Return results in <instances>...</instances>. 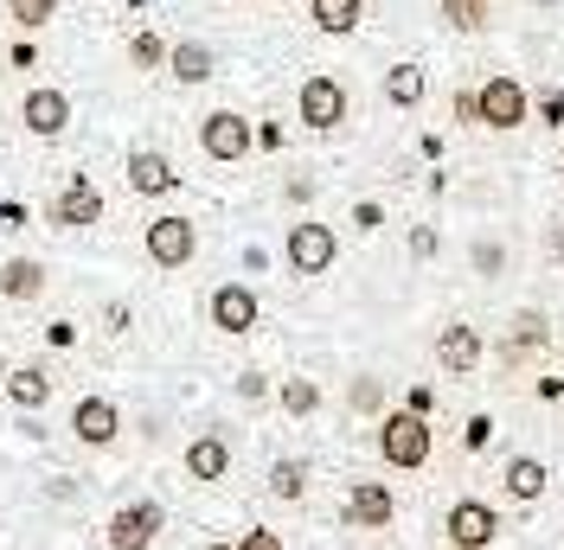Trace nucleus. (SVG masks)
Segmentation results:
<instances>
[{
  "instance_id": "f257e3e1",
  "label": "nucleus",
  "mask_w": 564,
  "mask_h": 550,
  "mask_svg": "<svg viewBox=\"0 0 564 550\" xmlns=\"http://www.w3.org/2000/svg\"><path fill=\"white\" fill-rule=\"evenodd\" d=\"M430 448H436V436H430V416H411V410L379 416V461H386V468H398V474H417V468H430Z\"/></svg>"
},
{
  "instance_id": "f03ea898",
  "label": "nucleus",
  "mask_w": 564,
  "mask_h": 550,
  "mask_svg": "<svg viewBox=\"0 0 564 550\" xmlns=\"http://www.w3.org/2000/svg\"><path fill=\"white\" fill-rule=\"evenodd\" d=\"M282 256H289V275H327L334 270V256H340V238H334V224H321V218H295L289 224V243H282Z\"/></svg>"
},
{
  "instance_id": "7ed1b4c3",
  "label": "nucleus",
  "mask_w": 564,
  "mask_h": 550,
  "mask_svg": "<svg viewBox=\"0 0 564 550\" xmlns=\"http://www.w3.org/2000/svg\"><path fill=\"white\" fill-rule=\"evenodd\" d=\"M295 116H302V129H315V135H334L340 122H347V84L340 77H302V90H295Z\"/></svg>"
},
{
  "instance_id": "20e7f679",
  "label": "nucleus",
  "mask_w": 564,
  "mask_h": 550,
  "mask_svg": "<svg viewBox=\"0 0 564 550\" xmlns=\"http://www.w3.org/2000/svg\"><path fill=\"white\" fill-rule=\"evenodd\" d=\"M141 250H148L154 270H186V263L199 256V224L180 218V211H167V218H154V224L141 231Z\"/></svg>"
},
{
  "instance_id": "39448f33",
  "label": "nucleus",
  "mask_w": 564,
  "mask_h": 550,
  "mask_svg": "<svg viewBox=\"0 0 564 550\" xmlns=\"http://www.w3.org/2000/svg\"><path fill=\"white\" fill-rule=\"evenodd\" d=\"M475 103H481V129H494V135L532 122V90L520 77H488V84L475 90Z\"/></svg>"
},
{
  "instance_id": "423d86ee",
  "label": "nucleus",
  "mask_w": 564,
  "mask_h": 550,
  "mask_svg": "<svg viewBox=\"0 0 564 550\" xmlns=\"http://www.w3.org/2000/svg\"><path fill=\"white\" fill-rule=\"evenodd\" d=\"M109 550H154V538L167 531V513H161V499H129V506H116L109 513Z\"/></svg>"
},
{
  "instance_id": "0eeeda50",
  "label": "nucleus",
  "mask_w": 564,
  "mask_h": 550,
  "mask_svg": "<svg viewBox=\"0 0 564 550\" xmlns=\"http://www.w3.org/2000/svg\"><path fill=\"white\" fill-rule=\"evenodd\" d=\"M199 147H206V161L231 167V161H245L250 147H257V129L238 109H212V116H199Z\"/></svg>"
},
{
  "instance_id": "6e6552de",
  "label": "nucleus",
  "mask_w": 564,
  "mask_h": 550,
  "mask_svg": "<svg viewBox=\"0 0 564 550\" xmlns=\"http://www.w3.org/2000/svg\"><path fill=\"white\" fill-rule=\"evenodd\" d=\"M45 218H52L58 231H90V224H104V193H97V179H90V173H70Z\"/></svg>"
},
{
  "instance_id": "1a4fd4ad",
  "label": "nucleus",
  "mask_w": 564,
  "mask_h": 550,
  "mask_svg": "<svg viewBox=\"0 0 564 550\" xmlns=\"http://www.w3.org/2000/svg\"><path fill=\"white\" fill-rule=\"evenodd\" d=\"M206 314H212V327H218V333L245 340V333H257V320H263V301H257V288H250V282H218Z\"/></svg>"
},
{
  "instance_id": "9d476101",
  "label": "nucleus",
  "mask_w": 564,
  "mask_h": 550,
  "mask_svg": "<svg viewBox=\"0 0 564 550\" xmlns=\"http://www.w3.org/2000/svg\"><path fill=\"white\" fill-rule=\"evenodd\" d=\"M340 518H347L352 531H391V518H398V493H391L386 481H352Z\"/></svg>"
},
{
  "instance_id": "9b49d317",
  "label": "nucleus",
  "mask_w": 564,
  "mask_h": 550,
  "mask_svg": "<svg viewBox=\"0 0 564 550\" xmlns=\"http://www.w3.org/2000/svg\"><path fill=\"white\" fill-rule=\"evenodd\" d=\"M20 122H26V135L58 141L70 129V97L58 90V84H33V90L20 97Z\"/></svg>"
},
{
  "instance_id": "f8f14e48",
  "label": "nucleus",
  "mask_w": 564,
  "mask_h": 550,
  "mask_svg": "<svg viewBox=\"0 0 564 550\" xmlns=\"http://www.w3.org/2000/svg\"><path fill=\"white\" fill-rule=\"evenodd\" d=\"M443 531H449L456 550H488L494 538H500V513H494L488 499H456L449 518H443Z\"/></svg>"
},
{
  "instance_id": "ddd939ff",
  "label": "nucleus",
  "mask_w": 564,
  "mask_h": 550,
  "mask_svg": "<svg viewBox=\"0 0 564 550\" xmlns=\"http://www.w3.org/2000/svg\"><path fill=\"white\" fill-rule=\"evenodd\" d=\"M70 436L84 448H109L122 436V410H116L109 397H77V404H70Z\"/></svg>"
},
{
  "instance_id": "4468645a",
  "label": "nucleus",
  "mask_w": 564,
  "mask_h": 550,
  "mask_svg": "<svg viewBox=\"0 0 564 550\" xmlns=\"http://www.w3.org/2000/svg\"><path fill=\"white\" fill-rule=\"evenodd\" d=\"M481 352H488V345H481V333H475L468 320H456V327L436 333V365H443L449 378H468V372L481 365Z\"/></svg>"
},
{
  "instance_id": "2eb2a0df",
  "label": "nucleus",
  "mask_w": 564,
  "mask_h": 550,
  "mask_svg": "<svg viewBox=\"0 0 564 550\" xmlns=\"http://www.w3.org/2000/svg\"><path fill=\"white\" fill-rule=\"evenodd\" d=\"M225 474H231V442H225L218 429H206V436H193V442H186V481L218 486Z\"/></svg>"
},
{
  "instance_id": "dca6fc26",
  "label": "nucleus",
  "mask_w": 564,
  "mask_h": 550,
  "mask_svg": "<svg viewBox=\"0 0 564 550\" xmlns=\"http://www.w3.org/2000/svg\"><path fill=\"white\" fill-rule=\"evenodd\" d=\"M129 186H135L141 199H161V193L180 186V173H174V161H167L161 147H135V154H129Z\"/></svg>"
},
{
  "instance_id": "f3484780",
  "label": "nucleus",
  "mask_w": 564,
  "mask_h": 550,
  "mask_svg": "<svg viewBox=\"0 0 564 550\" xmlns=\"http://www.w3.org/2000/svg\"><path fill=\"white\" fill-rule=\"evenodd\" d=\"M500 486H507V499H520V506H532V499H545V486H552V474H545V461H539V454H513V461L500 468Z\"/></svg>"
},
{
  "instance_id": "a211bd4d",
  "label": "nucleus",
  "mask_w": 564,
  "mask_h": 550,
  "mask_svg": "<svg viewBox=\"0 0 564 550\" xmlns=\"http://www.w3.org/2000/svg\"><path fill=\"white\" fill-rule=\"evenodd\" d=\"M545 340H552L545 314L527 308V314H513V327H507V340H500V359H507V365H520V359H532V352H539Z\"/></svg>"
},
{
  "instance_id": "6ab92c4d",
  "label": "nucleus",
  "mask_w": 564,
  "mask_h": 550,
  "mask_svg": "<svg viewBox=\"0 0 564 550\" xmlns=\"http://www.w3.org/2000/svg\"><path fill=\"white\" fill-rule=\"evenodd\" d=\"M0 295L7 301H39L45 295V263L39 256H7L0 263Z\"/></svg>"
},
{
  "instance_id": "aec40b11",
  "label": "nucleus",
  "mask_w": 564,
  "mask_h": 550,
  "mask_svg": "<svg viewBox=\"0 0 564 550\" xmlns=\"http://www.w3.org/2000/svg\"><path fill=\"white\" fill-rule=\"evenodd\" d=\"M212 70H218L212 45H199V38H180V45H167V77H174V84H206Z\"/></svg>"
},
{
  "instance_id": "412c9836",
  "label": "nucleus",
  "mask_w": 564,
  "mask_h": 550,
  "mask_svg": "<svg viewBox=\"0 0 564 550\" xmlns=\"http://www.w3.org/2000/svg\"><path fill=\"white\" fill-rule=\"evenodd\" d=\"M308 20H315V33L347 38V33H359V20H366V0H308Z\"/></svg>"
},
{
  "instance_id": "4be33fe9",
  "label": "nucleus",
  "mask_w": 564,
  "mask_h": 550,
  "mask_svg": "<svg viewBox=\"0 0 564 550\" xmlns=\"http://www.w3.org/2000/svg\"><path fill=\"white\" fill-rule=\"evenodd\" d=\"M7 397H13L20 410H45V397H52V378H45L39 365H7Z\"/></svg>"
},
{
  "instance_id": "5701e85b",
  "label": "nucleus",
  "mask_w": 564,
  "mask_h": 550,
  "mask_svg": "<svg viewBox=\"0 0 564 550\" xmlns=\"http://www.w3.org/2000/svg\"><path fill=\"white\" fill-rule=\"evenodd\" d=\"M423 97H430V77H423L417 65H391L386 70V103L391 109H417Z\"/></svg>"
},
{
  "instance_id": "b1692460",
  "label": "nucleus",
  "mask_w": 564,
  "mask_h": 550,
  "mask_svg": "<svg viewBox=\"0 0 564 550\" xmlns=\"http://www.w3.org/2000/svg\"><path fill=\"white\" fill-rule=\"evenodd\" d=\"M436 13H443V26H456V33H488L494 26V0H436Z\"/></svg>"
},
{
  "instance_id": "393cba45",
  "label": "nucleus",
  "mask_w": 564,
  "mask_h": 550,
  "mask_svg": "<svg viewBox=\"0 0 564 550\" xmlns=\"http://www.w3.org/2000/svg\"><path fill=\"white\" fill-rule=\"evenodd\" d=\"M276 404H282L289 416H315V410H321V384H315V378H282Z\"/></svg>"
},
{
  "instance_id": "a878e982",
  "label": "nucleus",
  "mask_w": 564,
  "mask_h": 550,
  "mask_svg": "<svg viewBox=\"0 0 564 550\" xmlns=\"http://www.w3.org/2000/svg\"><path fill=\"white\" fill-rule=\"evenodd\" d=\"M270 493L295 506V499L308 493V461H276V468H270Z\"/></svg>"
},
{
  "instance_id": "bb28decb",
  "label": "nucleus",
  "mask_w": 564,
  "mask_h": 550,
  "mask_svg": "<svg viewBox=\"0 0 564 550\" xmlns=\"http://www.w3.org/2000/svg\"><path fill=\"white\" fill-rule=\"evenodd\" d=\"M7 20L26 26V33H39L45 20H58V0H7Z\"/></svg>"
},
{
  "instance_id": "cd10ccee",
  "label": "nucleus",
  "mask_w": 564,
  "mask_h": 550,
  "mask_svg": "<svg viewBox=\"0 0 564 550\" xmlns=\"http://www.w3.org/2000/svg\"><path fill=\"white\" fill-rule=\"evenodd\" d=\"M129 65H135V70H161V65H167L161 33H135V38H129Z\"/></svg>"
},
{
  "instance_id": "c85d7f7f",
  "label": "nucleus",
  "mask_w": 564,
  "mask_h": 550,
  "mask_svg": "<svg viewBox=\"0 0 564 550\" xmlns=\"http://www.w3.org/2000/svg\"><path fill=\"white\" fill-rule=\"evenodd\" d=\"M347 404H352V410H366V416H379V410H386V384H379V378H352Z\"/></svg>"
},
{
  "instance_id": "c756f323",
  "label": "nucleus",
  "mask_w": 564,
  "mask_h": 550,
  "mask_svg": "<svg viewBox=\"0 0 564 550\" xmlns=\"http://www.w3.org/2000/svg\"><path fill=\"white\" fill-rule=\"evenodd\" d=\"M532 122L539 129H564V90H539L532 97Z\"/></svg>"
},
{
  "instance_id": "7c9ffc66",
  "label": "nucleus",
  "mask_w": 564,
  "mask_h": 550,
  "mask_svg": "<svg viewBox=\"0 0 564 550\" xmlns=\"http://www.w3.org/2000/svg\"><path fill=\"white\" fill-rule=\"evenodd\" d=\"M488 442H494V416H488V410L468 416V429H462V454H481Z\"/></svg>"
},
{
  "instance_id": "2f4dec72",
  "label": "nucleus",
  "mask_w": 564,
  "mask_h": 550,
  "mask_svg": "<svg viewBox=\"0 0 564 550\" xmlns=\"http://www.w3.org/2000/svg\"><path fill=\"white\" fill-rule=\"evenodd\" d=\"M379 224H386V206H379V199H359V206H352V231H366V238H372Z\"/></svg>"
},
{
  "instance_id": "473e14b6",
  "label": "nucleus",
  "mask_w": 564,
  "mask_h": 550,
  "mask_svg": "<svg viewBox=\"0 0 564 550\" xmlns=\"http://www.w3.org/2000/svg\"><path fill=\"white\" fill-rule=\"evenodd\" d=\"M500 263H507V250H500L494 238L475 243V270H481V275H500Z\"/></svg>"
},
{
  "instance_id": "72a5a7b5",
  "label": "nucleus",
  "mask_w": 564,
  "mask_h": 550,
  "mask_svg": "<svg viewBox=\"0 0 564 550\" xmlns=\"http://www.w3.org/2000/svg\"><path fill=\"white\" fill-rule=\"evenodd\" d=\"M238 550H282V538L270 531V525H250L245 538H238Z\"/></svg>"
},
{
  "instance_id": "f704fd0d",
  "label": "nucleus",
  "mask_w": 564,
  "mask_h": 550,
  "mask_svg": "<svg viewBox=\"0 0 564 550\" xmlns=\"http://www.w3.org/2000/svg\"><path fill=\"white\" fill-rule=\"evenodd\" d=\"M404 410L430 416V410H436V391H430V384H411V391H404Z\"/></svg>"
},
{
  "instance_id": "c9c22d12",
  "label": "nucleus",
  "mask_w": 564,
  "mask_h": 550,
  "mask_svg": "<svg viewBox=\"0 0 564 550\" xmlns=\"http://www.w3.org/2000/svg\"><path fill=\"white\" fill-rule=\"evenodd\" d=\"M456 122H475V129H481V103H475V90H456Z\"/></svg>"
},
{
  "instance_id": "e433bc0d",
  "label": "nucleus",
  "mask_w": 564,
  "mask_h": 550,
  "mask_svg": "<svg viewBox=\"0 0 564 550\" xmlns=\"http://www.w3.org/2000/svg\"><path fill=\"white\" fill-rule=\"evenodd\" d=\"M238 397H245V404L270 397V378H263V372H245V378H238Z\"/></svg>"
},
{
  "instance_id": "4c0bfd02",
  "label": "nucleus",
  "mask_w": 564,
  "mask_h": 550,
  "mask_svg": "<svg viewBox=\"0 0 564 550\" xmlns=\"http://www.w3.org/2000/svg\"><path fill=\"white\" fill-rule=\"evenodd\" d=\"M45 340H52V345H70V340H77V327H70V320H52V327H45Z\"/></svg>"
},
{
  "instance_id": "58836bf2",
  "label": "nucleus",
  "mask_w": 564,
  "mask_h": 550,
  "mask_svg": "<svg viewBox=\"0 0 564 550\" xmlns=\"http://www.w3.org/2000/svg\"><path fill=\"white\" fill-rule=\"evenodd\" d=\"M411 256H436V231H411Z\"/></svg>"
},
{
  "instance_id": "ea45409f",
  "label": "nucleus",
  "mask_w": 564,
  "mask_h": 550,
  "mask_svg": "<svg viewBox=\"0 0 564 550\" xmlns=\"http://www.w3.org/2000/svg\"><path fill=\"white\" fill-rule=\"evenodd\" d=\"M545 243H552V256L564 263V224H552V238H545Z\"/></svg>"
},
{
  "instance_id": "a19ab883",
  "label": "nucleus",
  "mask_w": 564,
  "mask_h": 550,
  "mask_svg": "<svg viewBox=\"0 0 564 550\" xmlns=\"http://www.w3.org/2000/svg\"><path fill=\"white\" fill-rule=\"evenodd\" d=\"M206 550H238V544H206Z\"/></svg>"
},
{
  "instance_id": "79ce46f5",
  "label": "nucleus",
  "mask_w": 564,
  "mask_h": 550,
  "mask_svg": "<svg viewBox=\"0 0 564 550\" xmlns=\"http://www.w3.org/2000/svg\"><path fill=\"white\" fill-rule=\"evenodd\" d=\"M0 378H7V359H0Z\"/></svg>"
},
{
  "instance_id": "37998d69",
  "label": "nucleus",
  "mask_w": 564,
  "mask_h": 550,
  "mask_svg": "<svg viewBox=\"0 0 564 550\" xmlns=\"http://www.w3.org/2000/svg\"><path fill=\"white\" fill-rule=\"evenodd\" d=\"M449 550H456V544H449Z\"/></svg>"
}]
</instances>
